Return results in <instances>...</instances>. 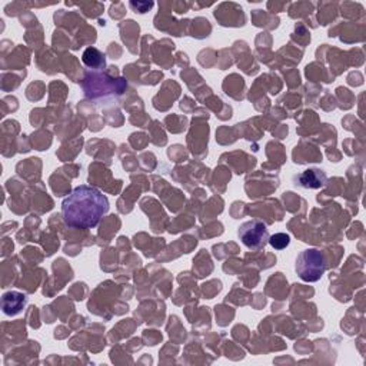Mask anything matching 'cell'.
<instances>
[{
    "label": "cell",
    "mask_w": 366,
    "mask_h": 366,
    "mask_svg": "<svg viewBox=\"0 0 366 366\" xmlns=\"http://www.w3.org/2000/svg\"><path fill=\"white\" fill-rule=\"evenodd\" d=\"M82 62L90 72H102L103 67L106 66L104 55L96 48L85 49L82 55Z\"/></svg>",
    "instance_id": "cell-7"
},
{
    "label": "cell",
    "mask_w": 366,
    "mask_h": 366,
    "mask_svg": "<svg viewBox=\"0 0 366 366\" xmlns=\"http://www.w3.org/2000/svg\"><path fill=\"white\" fill-rule=\"evenodd\" d=\"M82 86L85 96L96 100L100 97L122 95L126 89V81L122 78H111L102 72H89Z\"/></svg>",
    "instance_id": "cell-2"
},
{
    "label": "cell",
    "mask_w": 366,
    "mask_h": 366,
    "mask_svg": "<svg viewBox=\"0 0 366 366\" xmlns=\"http://www.w3.org/2000/svg\"><path fill=\"white\" fill-rule=\"evenodd\" d=\"M26 304L27 298L25 294H20V292H6L2 298V309L4 313L8 316H15L20 313Z\"/></svg>",
    "instance_id": "cell-5"
},
{
    "label": "cell",
    "mask_w": 366,
    "mask_h": 366,
    "mask_svg": "<svg viewBox=\"0 0 366 366\" xmlns=\"http://www.w3.org/2000/svg\"><path fill=\"white\" fill-rule=\"evenodd\" d=\"M107 198L96 188L82 185L72 191L62 202V216L67 226L92 229L109 212Z\"/></svg>",
    "instance_id": "cell-1"
},
{
    "label": "cell",
    "mask_w": 366,
    "mask_h": 366,
    "mask_svg": "<svg viewBox=\"0 0 366 366\" xmlns=\"http://www.w3.org/2000/svg\"><path fill=\"white\" fill-rule=\"evenodd\" d=\"M295 271L304 282L308 283L318 282L326 271L323 253L315 248L305 249L298 255Z\"/></svg>",
    "instance_id": "cell-3"
},
{
    "label": "cell",
    "mask_w": 366,
    "mask_h": 366,
    "mask_svg": "<svg viewBox=\"0 0 366 366\" xmlns=\"http://www.w3.org/2000/svg\"><path fill=\"white\" fill-rule=\"evenodd\" d=\"M273 249L282 250L285 249L289 243H290V236L286 233H276L273 236H269V242H268Z\"/></svg>",
    "instance_id": "cell-8"
},
{
    "label": "cell",
    "mask_w": 366,
    "mask_h": 366,
    "mask_svg": "<svg viewBox=\"0 0 366 366\" xmlns=\"http://www.w3.org/2000/svg\"><path fill=\"white\" fill-rule=\"evenodd\" d=\"M297 185L306 189H318L326 183V175L318 169H309L295 177Z\"/></svg>",
    "instance_id": "cell-6"
},
{
    "label": "cell",
    "mask_w": 366,
    "mask_h": 366,
    "mask_svg": "<svg viewBox=\"0 0 366 366\" xmlns=\"http://www.w3.org/2000/svg\"><path fill=\"white\" fill-rule=\"evenodd\" d=\"M238 236L250 250H261L269 242L268 228L261 221H248L242 224L238 229Z\"/></svg>",
    "instance_id": "cell-4"
}]
</instances>
